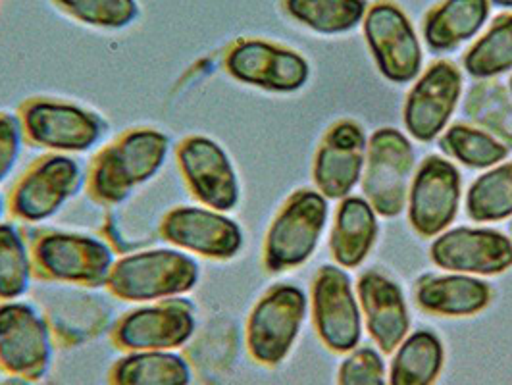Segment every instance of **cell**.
<instances>
[{
  "instance_id": "cell-25",
  "label": "cell",
  "mask_w": 512,
  "mask_h": 385,
  "mask_svg": "<svg viewBox=\"0 0 512 385\" xmlns=\"http://www.w3.org/2000/svg\"><path fill=\"white\" fill-rule=\"evenodd\" d=\"M443 366V345L430 330L403 339L389 370V385H432Z\"/></svg>"
},
{
  "instance_id": "cell-4",
  "label": "cell",
  "mask_w": 512,
  "mask_h": 385,
  "mask_svg": "<svg viewBox=\"0 0 512 385\" xmlns=\"http://www.w3.org/2000/svg\"><path fill=\"white\" fill-rule=\"evenodd\" d=\"M364 168V199L384 218L399 216L407 206L414 170V149L409 139L395 128L374 131Z\"/></svg>"
},
{
  "instance_id": "cell-11",
  "label": "cell",
  "mask_w": 512,
  "mask_h": 385,
  "mask_svg": "<svg viewBox=\"0 0 512 385\" xmlns=\"http://www.w3.org/2000/svg\"><path fill=\"white\" fill-rule=\"evenodd\" d=\"M314 328L335 353L355 351L362 335L359 303L349 276L337 266H322L312 283Z\"/></svg>"
},
{
  "instance_id": "cell-15",
  "label": "cell",
  "mask_w": 512,
  "mask_h": 385,
  "mask_svg": "<svg viewBox=\"0 0 512 385\" xmlns=\"http://www.w3.org/2000/svg\"><path fill=\"white\" fill-rule=\"evenodd\" d=\"M81 183V168L70 156L54 154L43 158L14 187L12 214L31 224L43 222L76 195Z\"/></svg>"
},
{
  "instance_id": "cell-16",
  "label": "cell",
  "mask_w": 512,
  "mask_h": 385,
  "mask_svg": "<svg viewBox=\"0 0 512 385\" xmlns=\"http://www.w3.org/2000/svg\"><path fill=\"white\" fill-rule=\"evenodd\" d=\"M461 95V70L447 60L432 64L410 89L403 112L405 128L416 141H434L447 128Z\"/></svg>"
},
{
  "instance_id": "cell-30",
  "label": "cell",
  "mask_w": 512,
  "mask_h": 385,
  "mask_svg": "<svg viewBox=\"0 0 512 385\" xmlns=\"http://www.w3.org/2000/svg\"><path fill=\"white\" fill-rule=\"evenodd\" d=\"M441 149L464 166L476 170L499 166L509 156V147H505L499 139L482 129L461 124L445 131L441 137Z\"/></svg>"
},
{
  "instance_id": "cell-21",
  "label": "cell",
  "mask_w": 512,
  "mask_h": 385,
  "mask_svg": "<svg viewBox=\"0 0 512 385\" xmlns=\"http://www.w3.org/2000/svg\"><path fill=\"white\" fill-rule=\"evenodd\" d=\"M489 0H441L422 24V37L432 52L455 51L486 26Z\"/></svg>"
},
{
  "instance_id": "cell-13",
  "label": "cell",
  "mask_w": 512,
  "mask_h": 385,
  "mask_svg": "<svg viewBox=\"0 0 512 385\" xmlns=\"http://www.w3.org/2000/svg\"><path fill=\"white\" fill-rule=\"evenodd\" d=\"M164 241L187 255L230 260L243 247V231L224 212L206 206H176L162 224Z\"/></svg>"
},
{
  "instance_id": "cell-31",
  "label": "cell",
  "mask_w": 512,
  "mask_h": 385,
  "mask_svg": "<svg viewBox=\"0 0 512 385\" xmlns=\"http://www.w3.org/2000/svg\"><path fill=\"white\" fill-rule=\"evenodd\" d=\"M29 245L12 224H0V301L20 299L31 283Z\"/></svg>"
},
{
  "instance_id": "cell-27",
  "label": "cell",
  "mask_w": 512,
  "mask_h": 385,
  "mask_svg": "<svg viewBox=\"0 0 512 385\" xmlns=\"http://www.w3.org/2000/svg\"><path fill=\"white\" fill-rule=\"evenodd\" d=\"M468 76L491 79L512 70V14H501L462 58Z\"/></svg>"
},
{
  "instance_id": "cell-7",
  "label": "cell",
  "mask_w": 512,
  "mask_h": 385,
  "mask_svg": "<svg viewBox=\"0 0 512 385\" xmlns=\"http://www.w3.org/2000/svg\"><path fill=\"white\" fill-rule=\"evenodd\" d=\"M54 357V343L45 318L27 303L0 305V368L27 382L45 378Z\"/></svg>"
},
{
  "instance_id": "cell-5",
  "label": "cell",
  "mask_w": 512,
  "mask_h": 385,
  "mask_svg": "<svg viewBox=\"0 0 512 385\" xmlns=\"http://www.w3.org/2000/svg\"><path fill=\"white\" fill-rule=\"evenodd\" d=\"M305 316L307 295L303 289L289 283L268 289L251 310L247 322V347L251 357L266 366L280 364L301 332Z\"/></svg>"
},
{
  "instance_id": "cell-22",
  "label": "cell",
  "mask_w": 512,
  "mask_h": 385,
  "mask_svg": "<svg viewBox=\"0 0 512 385\" xmlns=\"http://www.w3.org/2000/svg\"><path fill=\"white\" fill-rule=\"evenodd\" d=\"M378 237L376 212L364 197H345L335 214L330 251L343 268H357L370 255Z\"/></svg>"
},
{
  "instance_id": "cell-10",
  "label": "cell",
  "mask_w": 512,
  "mask_h": 385,
  "mask_svg": "<svg viewBox=\"0 0 512 385\" xmlns=\"http://www.w3.org/2000/svg\"><path fill=\"white\" fill-rule=\"evenodd\" d=\"M233 79L274 93H293L307 85L310 66L299 52L262 39H239L226 54Z\"/></svg>"
},
{
  "instance_id": "cell-9",
  "label": "cell",
  "mask_w": 512,
  "mask_h": 385,
  "mask_svg": "<svg viewBox=\"0 0 512 385\" xmlns=\"http://www.w3.org/2000/svg\"><path fill=\"white\" fill-rule=\"evenodd\" d=\"M33 260L39 272L56 282L106 285L116 264L112 249L95 237L51 233L35 243Z\"/></svg>"
},
{
  "instance_id": "cell-24",
  "label": "cell",
  "mask_w": 512,
  "mask_h": 385,
  "mask_svg": "<svg viewBox=\"0 0 512 385\" xmlns=\"http://www.w3.org/2000/svg\"><path fill=\"white\" fill-rule=\"evenodd\" d=\"M189 362L174 351H129L110 370L112 385H191Z\"/></svg>"
},
{
  "instance_id": "cell-23",
  "label": "cell",
  "mask_w": 512,
  "mask_h": 385,
  "mask_svg": "<svg viewBox=\"0 0 512 385\" xmlns=\"http://www.w3.org/2000/svg\"><path fill=\"white\" fill-rule=\"evenodd\" d=\"M489 301V285L466 274L424 276L416 287L418 307L439 316H472Z\"/></svg>"
},
{
  "instance_id": "cell-6",
  "label": "cell",
  "mask_w": 512,
  "mask_h": 385,
  "mask_svg": "<svg viewBox=\"0 0 512 385\" xmlns=\"http://www.w3.org/2000/svg\"><path fill=\"white\" fill-rule=\"evenodd\" d=\"M362 33L385 79L405 85L420 76L422 45L409 16L397 4L380 0L368 6Z\"/></svg>"
},
{
  "instance_id": "cell-33",
  "label": "cell",
  "mask_w": 512,
  "mask_h": 385,
  "mask_svg": "<svg viewBox=\"0 0 512 385\" xmlns=\"http://www.w3.org/2000/svg\"><path fill=\"white\" fill-rule=\"evenodd\" d=\"M339 385H385L382 355L372 347L353 351L339 368Z\"/></svg>"
},
{
  "instance_id": "cell-29",
  "label": "cell",
  "mask_w": 512,
  "mask_h": 385,
  "mask_svg": "<svg viewBox=\"0 0 512 385\" xmlns=\"http://www.w3.org/2000/svg\"><path fill=\"white\" fill-rule=\"evenodd\" d=\"M464 114L512 149V97L495 83H476L464 103Z\"/></svg>"
},
{
  "instance_id": "cell-1",
  "label": "cell",
  "mask_w": 512,
  "mask_h": 385,
  "mask_svg": "<svg viewBox=\"0 0 512 385\" xmlns=\"http://www.w3.org/2000/svg\"><path fill=\"white\" fill-rule=\"evenodd\" d=\"M170 151V139L158 129H131L97 156L89 191L95 199L114 205L153 180Z\"/></svg>"
},
{
  "instance_id": "cell-8",
  "label": "cell",
  "mask_w": 512,
  "mask_h": 385,
  "mask_svg": "<svg viewBox=\"0 0 512 385\" xmlns=\"http://www.w3.org/2000/svg\"><path fill=\"white\" fill-rule=\"evenodd\" d=\"M20 120L31 143L58 153H85L104 133V122L97 114L52 99L29 101Z\"/></svg>"
},
{
  "instance_id": "cell-12",
  "label": "cell",
  "mask_w": 512,
  "mask_h": 385,
  "mask_svg": "<svg viewBox=\"0 0 512 385\" xmlns=\"http://www.w3.org/2000/svg\"><path fill=\"white\" fill-rule=\"evenodd\" d=\"M409 222L422 237H437L451 226L461 205V174L453 162L428 156L410 183Z\"/></svg>"
},
{
  "instance_id": "cell-36",
  "label": "cell",
  "mask_w": 512,
  "mask_h": 385,
  "mask_svg": "<svg viewBox=\"0 0 512 385\" xmlns=\"http://www.w3.org/2000/svg\"><path fill=\"white\" fill-rule=\"evenodd\" d=\"M491 6H497V8H505V10H512V0H489Z\"/></svg>"
},
{
  "instance_id": "cell-34",
  "label": "cell",
  "mask_w": 512,
  "mask_h": 385,
  "mask_svg": "<svg viewBox=\"0 0 512 385\" xmlns=\"http://www.w3.org/2000/svg\"><path fill=\"white\" fill-rule=\"evenodd\" d=\"M22 120L12 114H0V183L14 170L24 145Z\"/></svg>"
},
{
  "instance_id": "cell-17",
  "label": "cell",
  "mask_w": 512,
  "mask_h": 385,
  "mask_svg": "<svg viewBox=\"0 0 512 385\" xmlns=\"http://www.w3.org/2000/svg\"><path fill=\"white\" fill-rule=\"evenodd\" d=\"M183 180L193 195L218 212L233 210L239 203V181L230 156L205 135H191L178 147Z\"/></svg>"
},
{
  "instance_id": "cell-38",
  "label": "cell",
  "mask_w": 512,
  "mask_h": 385,
  "mask_svg": "<svg viewBox=\"0 0 512 385\" xmlns=\"http://www.w3.org/2000/svg\"><path fill=\"white\" fill-rule=\"evenodd\" d=\"M509 91H511V95H512V76H511V81H509Z\"/></svg>"
},
{
  "instance_id": "cell-26",
  "label": "cell",
  "mask_w": 512,
  "mask_h": 385,
  "mask_svg": "<svg viewBox=\"0 0 512 385\" xmlns=\"http://www.w3.org/2000/svg\"><path fill=\"white\" fill-rule=\"evenodd\" d=\"M285 14L320 35H341L360 26L368 4L366 0H282Z\"/></svg>"
},
{
  "instance_id": "cell-37",
  "label": "cell",
  "mask_w": 512,
  "mask_h": 385,
  "mask_svg": "<svg viewBox=\"0 0 512 385\" xmlns=\"http://www.w3.org/2000/svg\"><path fill=\"white\" fill-rule=\"evenodd\" d=\"M2 212H4V201H2V197H0V216H2Z\"/></svg>"
},
{
  "instance_id": "cell-3",
  "label": "cell",
  "mask_w": 512,
  "mask_h": 385,
  "mask_svg": "<svg viewBox=\"0 0 512 385\" xmlns=\"http://www.w3.org/2000/svg\"><path fill=\"white\" fill-rule=\"evenodd\" d=\"M328 220L322 193L301 189L293 193L266 233L264 264L270 272H285L305 264L318 247Z\"/></svg>"
},
{
  "instance_id": "cell-39",
  "label": "cell",
  "mask_w": 512,
  "mask_h": 385,
  "mask_svg": "<svg viewBox=\"0 0 512 385\" xmlns=\"http://www.w3.org/2000/svg\"><path fill=\"white\" fill-rule=\"evenodd\" d=\"M511 231H512V224H511Z\"/></svg>"
},
{
  "instance_id": "cell-32",
  "label": "cell",
  "mask_w": 512,
  "mask_h": 385,
  "mask_svg": "<svg viewBox=\"0 0 512 385\" xmlns=\"http://www.w3.org/2000/svg\"><path fill=\"white\" fill-rule=\"evenodd\" d=\"M79 24L99 29H124L139 18L137 0H51Z\"/></svg>"
},
{
  "instance_id": "cell-19",
  "label": "cell",
  "mask_w": 512,
  "mask_h": 385,
  "mask_svg": "<svg viewBox=\"0 0 512 385\" xmlns=\"http://www.w3.org/2000/svg\"><path fill=\"white\" fill-rule=\"evenodd\" d=\"M366 137L359 124L337 122L324 135L314 158L312 178L326 199H345L357 187L366 164Z\"/></svg>"
},
{
  "instance_id": "cell-35",
  "label": "cell",
  "mask_w": 512,
  "mask_h": 385,
  "mask_svg": "<svg viewBox=\"0 0 512 385\" xmlns=\"http://www.w3.org/2000/svg\"><path fill=\"white\" fill-rule=\"evenodd\" d=\"M0 385H33L31 382H27V380H22V378H6V380H0Z\"/></svg>"
},
{
  "instance_id": "cell-2",
  "label": "cell",
  "mask_w": 512,
  "mask_h": 385,
  "mask_svg": "<svg viewBox=\"0 0 512 385\" xmlns=\"http://www.w3.org/2000/svg\"><path fill=\"white\" fill-rule=\"evenodd\" d=\"M201 278L197 260L180 249L141 251L116 260L108 289L131 303H156L178 299Z\"/></svg>"
},
{
  "instance_id": "cell-14",
  "label": "cell",
  "mask_w": 512,
  "mask_h": 385,
  "mask_svg": "<svg viewBox=\"0 0 512 385\" xmlns=\"http://www.w3.org/2000/svg\"><path fill=\"white\" fill-rule=\"evenodd\" d=\"M197 328L193 308L183 299L156 301L126 314L116 330L114 341L124 351H176Z\"/></svg>"
},
{
  "instance_id": "cell-20",
  "label": "cell",
  "mask_w": 512,
  "mask_h": 385,
  "mask_svg": "<svg viewBox=\"0 0 512 385\" xmlns=\"http://www.w3.org/2000/svg\"><path fill=\"white\" fill-rule=\"evenodd\" d=\"M360 307L366 328L384 353H393L409 334V310L397 283L376 270L359 278Z\"/></svg>"
},
{
  "instance_id": "cell-28",
  "label": "cell",
  "mask_w": 512,
  "mask_h": 385,
  "mask_svg": "<svg viewBox=\"0 0 512 385\" xmlns=\"http://www.w3.org/2000/svg\"><path fill=\"white\" fill-rule=\"evenodd\" d=\"M466 214L474 222H501L512 216V162L491 168L466 193Z\"/></svg>"
},
{
  "instance_id": "cell-18",
  "label": "cell",
  "mask_w": 512,
  "mask_h": 385,
  "mask_svg": "<svg viewBox=\"0 0 512 385\" xmlns=\"http://www.w3.org/2000/svg\"><path fill=\"white\" fill-rule=\"evenodd\" d=\"M430 257L453 274L493 276L511 268L512 241L497 230L455 228L437 235Z\"/></svg>"
}]
</instances>
